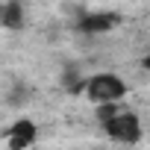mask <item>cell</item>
Masks as SVG:
<instances>
[{
	"instance_id": "cell-8",
	"label": "cell",
	"mask_w": 150,
	"mask_h": 150,
	"mask_svg": "<svg viewBox=\"0 0 150 150\" xmlns=\"http://www.w3.org/2000/svg\"><path fill=\"white\" fill-rule=\"evenodd\" d=\"M0 27H3V6H0Z\"/></svg>"
},
{
	"instance_id": "cell-4",
	"label": "cell",
	"mask_w": 150,
	"mask_h": 150,
	"mask_svg": "<svg viewBox=\"0 0 150 150\" xmlns=\"http://www.w3.org/2000/svg\"><path fill=\"white\" fill-rule=\"evenodd\" d=\"M118 24H121V15H118V12H86V15L77 21V30L94 35V33H109V30H115Z\"/></svg>"
},
{
	"instance_id": "cell-3",
	"label": "cell",
	"mask_w": 150,
	"mask_h": 150,
	"mask_svg": "<svg viewBox=\"0 0 150 150\" xmlns=\"http://www.w3.org/2000/svg\"><path fill=\"white\" fill-rule=\"evenodd\" d=\"M35 138H38V127H35L30 118H18V121L9 127V132H6L9 150H27V147L35 144Z\"/></svg>"
},
{
	"instance_id": "cell-1",
	"label": "cell",
	"mask_w": 150,
	"mask_h": 150,
	"mask_svg": "<svg viewBox=\"0 0 150 150\" xmlns=\"http://www.w3.org/2000/svg\"><path fill=\"white\" fill-rule=\"evenodd\" d=\"M86 97L94 106H109V103H121L127 97V83L118 74H94L86 80Z\"/></svg>"
},
{
	"instance_id": "cell-6",
	"label": "cell",
	"mask_w": 150,
	"mask_h": 150,
	"mask_svg": "<svg viewBox=\"0 0 150 150\" xmlns=\"http://www.w3.org/2000/svg\"><path fill=\"white\" fill-rule=\"evenodd\" d=\"M115 115H118V103H109V106H97V121H100L103 127H106V124H109Z\"/></svg>"
},
{
	"instance_id": "cell-2",
	"label": "cell",
	"mask_w": 150,
	"mask_h": 150,
	"mask_svg": "<svg viewBox=\"0 0 150 150\" xmlns=\"http://www.w3.org/2000/svg\"><path fill=\"white\" fill-rule=\"evenodd\" d=\"M103 129H106L112 138L124 141V144H135V141L141 138V121H138V115H132V112H118Z\"/></svg>"
},
{
	"instance_id": "cell-5",
	"label": "cell",
	"mask_w": 150,
	"mask_h": 150,
	"mask_svg": "<svg viewBox=\"0 0 150 150\" xmlns=\"http://www.w3.org/2000/svg\"><path fill=\"white\" fill-rule=\"evenodd\" d=\"M3 27L9 30H21L24 27V6L21 3H3Z\"/></svg>"
},
{
	"instance_id": "cell-7",
	"label": "cell",
	"mask_w": 150,
	"mask_h": 150,
	"mask_svg": "<svg viewBox=\"0 0 150 150\" xmlns=\"http://www.w3.org/2000/svg\"><path fill=\"white\" fill-rule=\"evenodd\" d=\"M141 65H144V71H150V50H147V56L141 59Z\"/></svg>"
}]
</instances>
